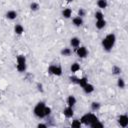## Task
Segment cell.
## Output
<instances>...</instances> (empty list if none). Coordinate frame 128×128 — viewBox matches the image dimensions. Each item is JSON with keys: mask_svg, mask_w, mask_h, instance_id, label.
Segmentation results:
<instances>
[{"mask_svg": "<svg viewBox=\"0 0 128 128\" xmlns=\"http://www.w3.org/2000/svg\"><path fill=\"white\" fill-rule=\"evenodd\" d=\"M115 41H116V36L115 34L113 33H110L108 35H106L105 38H103L102 40V46H103V49L107 52L111 51V49L113 48L114 44H115Z\"/></svg>", "mask_w": 128, "mask_h": 128, "instance_id": "cell-1", "label": "cell"}, {"mask_svg": "<svg viewBox=\"0 0 128 128\" xmlns=\"http://www.w3.org/2000/svg\"><path fill=\"white\" fill-rule=\"evenodd\" d=\"M97 120H98V117H97L96 115H94L93 113H86V114L83 115V116L81 117V119H80L81 123L84 124V125H86V126H90L93 122H95V121H97Z\"/></svg>", "mask_w": 128, "mask_h": 128, "instance_id": "cell-2", "label": "cell"}, {"mask_svg": "<svg viewBox=\"0 0 128 128\" xmlns=\"http://www.w3.org/2000/svg\"><path fill=\"white\" fill-rule=\"evenodd\" d=\"M45 103L44 102H39L36 104V106L34 107V110H33V113L36 117L38 118H44L45 117Z\"/></svg>", "mask_w": 128, "mask_h": 128, "instance_id": "cell-3", "label": "cell"}, {"mask_svg": "<svg viewBox=\"0 0 128 128\" xmlns=\"http://www.w3.org/2000/svg\"><path fill=\"white\" fill-rule=\"evenodd\" d=\"M17 64H16V69L19 72H24L26 70V58L24 55H18L16 58Z\"/></svg>", "mask_w": 128, "mask_h": 128, "instance_id": "cell-4", "label": "cell"}, {"mask_svg": "<svg viewBox=\"0 0 128 128\" xmlns=\"http://www.w3.org/2000/svg\"><path fill=\"white\" fill-rule=\"evenodd\" d=\"M48 72L52 75H56V76H60L62 74V68L60 66H56V65H50L48 68Z\"/></svg>", "mask_w": 128, "mask_h": 128, "instance_id": "cell-5", "label": "cell"}, {"mask_svg": "<svg viewBox=\"0 0 128 128\" xmlns=\"http://www.w3.org/2000/svg\"><path fill=\"white\" fill-rule=\"evenodd\" d=\"M76 54H77V56L80 57V58H85V57H87V55H88V50H87V48L84 47V46H79V47L76 48Z\"/></svg>", "mask_w": 128, "mask_h": 128, "instance_id": "cell-6", "label": "cell"}, {"mask_svg": "<svg viewBox=\"0 0 128 128\" xmlns=\"http://www.w3.org/2000/svg\"><path fill=\"white\" fill-rule=\"evenodd\" d=\"M118 124L121 127H127V125H128V117H127V115H125V114L120 115L118 117Z\"/></svg>", "mask_w": 128, "mask_h": 128, "instance_id": "cell-7", "label": "cell"}, {"mask_svg": "<svg viewBox=\"0 0 128 128\" xmlns=\"http://www.w3.org/2000/svg\"><path fill=\"white\" fill-rule=\"evenodd\" d=\"M63 114H64V116H65L66 118H71V117H73V115H74L73 108L70 107V106L66 107V108L63 110Z\"/></svg>", "mask_w": 128, "mask_h": 128, "instance_id": "cell-8", "label": "cell"}, {"mask_svg": "<svg viewBox=\"0 0 128 128\" xmlns=\"http://www.w3.org/2000/svg\"><path fill=\"white\" fill-rule=\"evenodd\" d=\"M5 16H6V18L9 19V20H14V19H16V17H17V12L14 11V10H9V11L6 12Z\"/></svg>", "mask_w": 128, "mask_h": 128, "instance_id": "cell-9", "label": "cell"}, {"mask_svg": "<svg viewBox=\"0 0 128 128\" xmlns=\"http://www.w3.org/2000/svg\"><path fill=\"white\" fill-rule=\"evenodd\" d=\"M72 23H73L74 26L80 27V26L83 24V19H82V17H80V16H76V17H74V18L72 19Z\"/></svg>", "mask_w": 128, "mask_h": 128, "instance_id": "cell-10", "label": "cell"}, {"mask_svg": "<svg viewBox=\"0 0 128 128\" xmlns=\"http://www.w3.org/2000/svg\"><path fill=\"white\" fill-rule=\"evenodd\" d=\"M70 45L73 47V48H77L80 46V39L78 37H72L70 39Z\"/></svg>", "mask_w": 128, "mask_h": 128, "instance_id": "cell-11", "label": "cell"}, {"mask_svg": "<svg viewBox=\"0 0 128 128\" xmlns=\"http://www.w3.org/2000/svg\"><path fill=\"white\" fill-rule=\"evenodd\" d=\"M83 90H84V92L85 93H87V94H89V93H92L93 91H94V86L92 85V84H90V83H87V84H85L83 87Z\"/></svg>", "mask_w": 128, "mask_h": 128, "instance_id": "cell-12", "label": "cell"}, {"mask_svg": "<svg viewBox=\"0 0 128 128\" xmlns=\"http://www.w3.org/2000/svg\"><path fill=\"white\" fill-rule=\"evenodd\" d=\"M76 102H77V100H76L75 96H73V95H69L68 96V98H67V104H68V106L73 107L76 104Z\"/></svg>", "mask_w": 128, "mask_h": 128, "instance_id": "cell-13", "label": "cell"}, {"mask_svg": "<svg viewBox=\"0 0 128 128\" xmlns=\"http://www.w3.org/2000/svg\"><path fill=\"white\" fill-rule=\"evenodd\" d=\"M106 25V21L104 19H100V20H97L96 23H95V26L97 29H103Z\"/></svg>", "mask_w": 128, "mask_h": 128, "instance_id": "cell-14", "label": "cell"}, {"mask_svg": "<svg viewBox=\"0 0 128 128\" xmlns=\"http://www.w3.org/2000/svg\"><path fill=\"white\" fill-rule=\"evenodd\" d=\"M14 32L18 35H21L24 32V27L21 24H16L15 27H14Z\"/></svg>", "mask_w": 128, "mask_h": 128, "instance_id": "cell-15", "label": "cell"}, {"mask_svg": "<svg viewBox=\"0 0 128 128\" xmlns=\"http://www.w3.org/2000/svg\"><path fill=\"white\" fill-rule=\"evenodd\" d=\"M71 15H72V10H71L70 8H65V9L62 11V16H63L64 18H66V19L70 18Z\"/></svg>", "mask_w": 128, "mask_h": 128, "instance_id": "cell-16", "label": "cell"}, {"mask_svg": "<svg viewBox=\"0 0 128 128\" xmlns=\"http://www.w3.org/2000/svg\"><path fill=\"white\" fill-rule=\"evenodd\" d=\"M70 70H71V72H77V71H79L80 70V65H79V63H77V62H74L71 66H70Z\"/></svg>", "mask_w": 128, "mask_h": 128, "instance_id": "cell-17", "label": "cell"}, {"mask_svg": "<svg viewBox=\"0 0 128 128\" xmlns=\"http://www.w3.org/2000/svg\"><path fill=\"white\" fill-rule=\"evenodd\" d=\"M107 1L106 0H98L97 1V6L99 7V8H101V9H105L106 7H107Z\"/></svg>", "mask_w": 128, "mask_h": 128, "instance_id": "cell-18", "label": "cell"}, {"mask_svg": "<svg viewBox=\"0 0 128 128\" xmlns=\"http://www.w3.org/2000/svg\"><path fill=\"white\" fill-rule=\"evenodd\" d=\"M71 53H72L71 49L70 48H67V47L66 48H63L61 50V55H63V56H70Z\"/></svg>", "mask_w": 128, "mask_h": 128, "instance_id": "cell-19", "label": "cell"}, {"mask_svg": "<svg viewBox=\"0 0 128 128\" xmlns=\"http://www.w3.org/2000/svg\"><path fill=\"white\" fill-rule=\"evenodd\" d=\"M81 125H82V123H81V121L78 120V119L73 120L72 123H71V127H75V128H80Z\"/></svg>", "mask_w": 128, "mask_h": 128, "instance_id": "cell-20", "label": "cell"}, {"mask_svg": "<svg viewBox=\"0 0 128 128\" xmlns=\"http://www.w3.org/2000/svg\"><path fill=\"white\" fill-rule=\"evenodd\" d=\"M88 83V79L86 78V77H82V78H79V80H78V85H80L81 87H83L85 84H87Z\"/></svg>", "mask_w": 128, "mask_h": 128, "instance_id": "cell-21", "label": "cell"}, {"mask_svg": "<svg viewBox=\"0 0 128 128\" xmlns=\"http://www.w3.org/2000/svg\"><path fill=\"white\" fill-rule=\"evenodd\" d=\"M39 8H40V6H39V4L37 2H32L30 4V9L32 11H37V10H39Z\"/></svg>", "mask_w": 128, "mask_h": 128, "instance_id": "cell-22", "label": "cell"}, {"mask_svg": "<svg viewBox=\"0 0 128 128\" xmlns=\"http://www.w3.org/2000/svg\"><path fill=\"white\" fill-rule=\"evenodd\" d=\"M91 109L93 111H97L100 109V103L99 102H92L91 103Z\"/></svg>", "mask_w": 128, "mask_h": 128, "instance_id": "cell-23", "label": "cell"}, {"mask_svg": "<svg viewBox=\"0 0 128 128\" xmlns=\"http://www.w3.org/2000/svg\"><path fill=\"white\" fill-rule=\"evenodd\" d=\"M117 86H118L120 89H123V88L125 87V81H124V79L119 78V79L117 80Z\"/></svg>", "mask_w": 128, "mask_h": 128, "instance_id": "cell-24", "label": "cell"}, {"mask_svg": "<svg viewBox=\"0 0 128 128\" xmlns=\"http://www.w3.org/2000/svg\"><path fill=\"white\" fill-rule=\"evenodd\" d=\"M112 73L115 74V75L120 74V73H121V68L118 67V66H116V65H114V66L112 67Z\"/></svg>", "mask_w": 128, "mask_h": 128, "instance_id": "cell-25", "label": "cell"}, {"mask_svg": "<svg viewBox=\"0 0 128 128\" xmlns=\"http://www.w3.org/2000/svg\"><path fill=\"white\" fill-rule=\"evenodd\" d=\"M104 125L101 123V122H99V120H97V121H95V122H93L91 125H90V127H92V128H97V127H100V128H102Z\"/></svg>", "mask_w": 128, "mask_h": 128, "instance_id": "cell-26", "label": "cell"}, {"mask_svg": "<svg viewBox=\"0 0 128 128\" xmlns=\"http://www.w3.org/2000/svg\"><path fill=\"white\" fill-rule=\"evenodd\" d=\"M95 18H96V20L104 19V14H103L101 11H96V12H95Z\"/></svg>", "mask_w": 128, "mask_h": 128, "instance_id": "cell-27", "label": "cell"}, {"mask_svg": "<svg viewBox=\"0 0 128 128\" xmlns=\"http://www.w3.org/2000/svg\"><path fill=\"white\" fill-rule=\"evenodd\" d=\"M86 15V11L83 9V8H80L79 10H78V16H80V17H84Z\"/></svg>", "mask_w": 128, "mask_h": 128, "instance_id": "cell-28", "label": "cell"}, {"mask_svg": "<svg viewBox=\"0 0 128 128\" xmlns=\"http://www.w3.org/2000/svg\"><path fill=\"white\" fill-rule=\"evenodd\" d=\"M51 114V108L50 107H45V117H47V116H49Z\"/></svg>", "mask_w": 128, "mask_h": 128, "instance_id": "cell-29", "label": "cell"}, {"mask_svg": "<svg viewBox=\"0 0 128 128\" xmlns=\"http://www.w3.org/2000/svg\"><path fill=\"white\" fill-rule=\"evenodd\" d=\"M78 80H79V78H77V77H75V76H71V77H70V81H71L72 83L78 84Z\"/></svg>", "mask_w": 128, "mask_h": 128, "instance_id": "cell-30", "label": "cell"}, {"mask_svg": "<svg viewBox=\"0 0 128 128\" xmlns=\"http://www.w3.org/2000/svg\"><path fill=\"white\" fill-rule=\"evenodd\" d=\"M37 127H39V128H40V127H42V128H46L47 125H46V124H43V123H39V124L37 125Z\"/></svg>", "mask_w": 128, "mask_h": 128, "instance_id": "cell-31", "label": "cell"}, {"mask_svg": "<svg viewBox=\"0 0 128 128\" xmlns=\"http://www.w3.org/2000/svg\"><path fill=\"white\" fill-rule=\"evenodd\" d=\"M66 1H67V2H72L73 0H66Z\"/></svg>", "mask_w": 128, "mask_h": 128, "instance_id": "cell-32", "label": "cell"}]
</instances>
